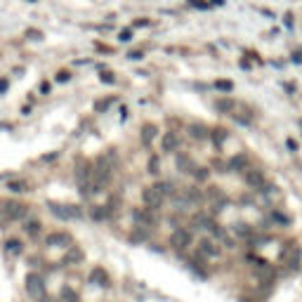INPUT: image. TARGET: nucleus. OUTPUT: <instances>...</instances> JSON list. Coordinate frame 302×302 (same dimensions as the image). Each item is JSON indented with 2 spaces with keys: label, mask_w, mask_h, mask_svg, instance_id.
Segmentation results:
<instances>
[{
  "label": "nucleus",
  "mask_w": 302,
  "mask_h": 302,
  "mask_svg": "<svg viewBox=\"0 0 302 302\" xmlns=\"http://www.w3.org/2000/svg\"><path fill=\"white\" fill-rule=\"evenodd\" d=\"M28 215V206L19 201H0V224H7L12 220H24Z\"/></svg>",
  "instance_id": "1"
},
{
  "label": "nucleus",
  "mask_w": 302,
  "mask_h": 302,
  "mask_svg": "<svg viewBox=\"0 0 302 302\" xmlns=\"http://www.w3.org/2000/svg\"><path fill=\"white\" fill-rule=\"evenodd\" d=\"M50 213L59 217V220H81L83 210L78 206H62V203H48Z\"/></svg>",
  "instance_id": "2"
},
{
  "label": "nucleus",
  "mask_w": 302,
  "mask_h": 302,
  "mask_svg": "<svg viewBox=\"0 0 302 302\" xmlns=\"http://www.w3.org/2000/svg\"><path fill=\"white\" fill-rule=\"evenodd\" d=\"M281 260L293 269H300V260H302V250L297 243H286L281 253Z\"/></svg>",
  "instance_id": "3"
},
{
  "label": "nucleus",
  "mask_w": 302,
  "mask_h": 302,
  "mask_svg": "<svg viewBox=\"0 0 302 302\" xmlns=\"http://www.w3.org/2000/svg\"><path fill=\"white\" fill-rule=\"evenodd\" d=\"M26 293L35 300H41L45 295V281H43L41 274H28L26 276Z\"/></svg>",
  "instance_id": "4"
},
{
  "label": "nucleus",
  "mask_w": 302,
  "mask_h": 302,
  "mask_svg": "<svg viewBox=\"0 0 302 302\" xmlns=\"http://www.w3.org/2000/svg\"><path fill=\"white\" fill-rule=\"evenodd\" d=\"M170 246L175 250H186V248L192 246V234L186 232V229H175L170 234Z\"/></svg>",
  "instance_id": "5"
},
{
  "label": "nucleus",
  "mask_w": 302,
  "mask_h": 302,
  "mask_svg": "<svg viewBox=\"0 0 302 302\" xmlns=\"http://www.w3.org/2000/svg\"><path fill=\"white\" fill-rule=\"evenodd\" d=\"M246 182H248V186H253V189H257V192H265V189H267V179H265L262 170L248 168L246 170Z\"/></svg>",
  "instance_id": "6"
},
{
  "label": "nucleus",
  "mask_w": 302,
  "mask_h": 302,
  "mask_svg": "<svg viewBox=\"0 0 302 302\" xmlns=\"http://www.w3.org/2000/svg\"><path fill=\"white\" fill-rule=\"evenodd\" d=\"M163 199H165V196L156 189V184H154V186H146L144 194H142V201H144L149 208H158L161 203H163Z\"/></svg>",
  "instance_id": "7"
},
{
  "label": "nucleus",
  "mask_w": 302,
  "mask_h": 302,
  "mask_svg": "<svg viewBox=\"0 0 302 302\" xmlns=\"http://www.w3.org/2000/svg\"><path fill=\"white\" fill-rule=\"evenodd\" d=\"M71 243V236L66 232H57V234H48L45 236V246L50 248H66Z\"/></svg>",
  "instance_id": "8"
},
{
  "label": "nucleus",
  "mask_w": 302,
  "mask_h": 302,
  "mask_svg": "<svg viewBox=\"0 0 302 302\" xmlns=\"http://www.w3.org/2000/svg\"><path fill=\"white\" fill-rule=\"evenodd\" d=\"M92 286H97V288H109V274L104 272L102 267H95L92 272H90V279H88Z\"/></svg>",
  "instance_id": "9"
},
{
  "label": "nucleus",
  "mask_w": 302,
  "mask_h": 302,
  "mask_svg": "<svg viewBox=\"0 0 302 302\" xmlns=\"http://www.w3.org/2000/svg\"><path fill=\"white\" fill-rule=\"evenodd\" d=\"M132 220L137 222L139 226H151L154 224V215H151L149 208H135L132 210Z\"/></svg>",
  "instance_id": "10"
},
{
  "label": "nucleus",
  "mask_w": 302,
  "mask_h": 302,
  "mask_svg": "<svg viewBox=\"0 0 302 302\" xmlns=\"http://www.w3.org/2000/svg\"><path fill=\"white\" fill-rule=\"evenodd\" d=\"M208 199L213 201L215 210H222V208L226 206V196H224V192H222L220 186H210V189H208Z\"/></svg>",
  "instance_id": "11"
},
{
  "label": "nucleus",
  "mask_w": 302,
  "mask_h": 302,
  "mask_svg": "<svg viewBox=\"0 0 302 302\" xmlns=\"http://www.w3.org/2000/svg\"><path fill=\"white\" fill-rule=\"evenodd\" d=\"M83 257H85V253H83L78 246H69V250H66V255H64L62 265H78V262H83Z\"/></svg>",
  "instance_id": "12"
},
{
  "label": "nucleus",
  "mask_w": 302,
  "mask_h": 302,
  "mask_svg": "<svg viewBox=\"0 0 302 302\" xmlns=\"http://www.w3.org/2000/svg\"><path fill=\"white\" fill-rule=\"evenodd\" d=\"M175 163H177V168H179V172H186V175H192L194 172V168H196V163H194L192 158L186 156V154H179L177 156V161H175Z\"/></svg>",
  "instance_id": "13"
},
{
  "label": "nucleus",
  "mask_w": 302,
  "mask_h": 302,
  "mask_svg": "<svg viewBox=\"0 0 302 302\" xmlns=\"http://www.w3.org/2000/svg\"><path fill=\"white\" fill-rule=\"evenodd\" d=\"M215 109L220 111V114H234V109H236V102H234V99H229V97H222V99H217V102H215Z\"/></svg>",
  "instance_id": "14"
},
{
  "label": "nucleus",
  "mask_w": 302,
  "mask_h": 302,
  "mask_svg": "<svg viewBox=\"0 0 302 302\" xmlns=\"http://www.w3.org/2000/svg\"><path fill=\"white\" fill-rule=\"evenodd\" d=\"M199 250H201L203 255H208V257H215V255H220V248L215 246L213 241H208V239H203V241L199 243Z\"/></svg>",
  "instance_id": "15"
},
{
  "label": "nucleus",
  "mask_w": 302,
  "mask_h": 302,
  "mask_svg": "<svg viewBox=\"0 0 302 302\" xmlns=\"http://www.w3.org/2000/svg\"><path fill=\"white\" fill-rule=\"evenodd\" d=\"M229 170H239V172H246L248 170V158L246 156H234L232 161H229V165H226Z\"/></svg>",
  "instance_id": "16"
},
{
  "label": "nucleus",
  "mask_w": 302,
  "mask_h": 302,
  "mask_svg": "<svg viewBox=\"0 0 302 302\" xmlns=\"http://www.w3.org/2000/svg\"><path fill=\"white\" fill-rule=\"evenodd\" d=\"M179 146V139L175 132H165L163 135V151H175Z\"/></svg>",
  "instance_id": "17"
},
{
  "label": "nucleus",
  "mask_w": 302,
  "mask_h": 302,
  "mask_svg": "<svg viewBox=\"0 0 302 302\" xmlns=\"http://www.w3.org/2000/svg\"><path fill=\"white\" fill-rule=\"evenodd\" d=\"M189 135H192V137L194 139H199V142H201V139H206V137H210V130H208V128H206V125H192V128H189Z\"/></svg>",
  "instance_id": "18"
},
{
  "label": "nucleus",
  "mask_w": 302,
  "mask_h": 302,
  "mask_svg": "<svg viewBox=\"0 0 302 302\" xmlns=\"http://www.w3.org/2000/svg\"><path fill=\"white\" fill-rule=\"evenodd\" d=\"M5 253H7V255H21V253H24V246H21V241L10 239V241L5 243Z\"/></svg>",
  "instance_id": "19"
},
{
  "label": "nucleus",
  "mask_w": 302,
  "mask_h": 302,
  "mask_svg": "<svg viewBox=\"0 0 302 302\" xmlns=\"http://www.w3.org/2000/svg\"><path fill=\"white\" fill-rule=\"evenodd\" d=\"M186 196H189V201H192V206H199L201 201H203V194L199 192V186H184Z\"/></svg>",
  "instance_id": "20"
},
{
  "label": "nucleus",
  "mask_w": 302,
  "mask_h": 302,
  "mask_svg": "<svg viewBox=\"0 0 302 302\" xmlns=\"http://www.w3.org/2000/svg\"><path fill=\"white\" fill-rule=\"evenodd\" d=\"M156 137V125H144V130H142V144L149 146Z\"/></svg>",
  "instance_id": "21"
},
{
  "label": "nucleus",
  "mask_w": 302,
  "mask_h": 302,
  "mask_svg": "<svg viewBox=\"0 0 302 302\" xmlns=\"http://www.w3.org/2000/svg\"><path fill=\"white\" fill-rule=\"evenodd\" d=\"M24 232H26L28 236H38V234H41V222L38 220H26L24 222Z\"/></svg>",
  "instance_id": "22"
},
{
  "label": "nucleus",
  "mask_w": 302,
  "mask_h": 302,
  "mask_svg": "<svg viewBox=\"0 0 302 302\" xmlns=\"http://www.w3.org/2000/svg\"><path fill=\"white\" fill-rule=\"evenodd\" d=\"M92 217H95V220H106V217H111V208L109 206L92 208Z\"/></svg>",
  "instance_id": "23"
},
{
  "label": "nucleus",
  "mask_w": 302,
  "mask_h": 302,
  "mask_svg": "<svg viewBox=\"0 0 302 302\" xmlns=\"http://www.w3.org/2000/svg\"><path fill=\"white\" fill-rule=\"evenodd\" d=\"M194 224L199 226V229H210V226H213V220H210V217H208V215H196V217H194Z\"/></svg>",
  "instance_id": "24"
},
{
  "label": "nucleus",
  "mask_w": 302,
  "mask_h": 302,
  "mask_svg": "<svg viewBox=\"0 0 302 302\" xmlns=\"http://www.w3.org/2000/svg\"><path fill=\"white\" fill-rule=\"evenodd\" d=\"M210 137H213L215 144H222V142L229 137V132H226L224 128H215V130H210Z\"/></svg>",
  "instance_id": "25"
},
{
  "label": "nucleus",
  "mask_w": 302,
  "mask_h": 302,
  "mask_svg": "<svg viewBox=\"0 0 302 302\" xmlns=\"http://www.w3.org/2000/svg\"><path fill=\"white\" fill-rule=\"evenodd\" d=\"M62 300L64 302H78V293H76L73 288H69V286H64L62 288Z\"/></svg>",
  "instance_id": "26"
},
{
  "label": "nucleus",
  "mask_w": 302,
  "mask_h": 302,
  "mask_svg": "<svg viewBox=\"0 0 302 302\" xmlns=\"http://www.w3.org/2000/svg\"><path fill=\"white\" fill-rule=\"evenodd\" d=\"M7 189H10V192H14V194H21V192H28V184H26V182L14 179V182H10V184H7Z\"/></svg>",
  "instance_id": "27"
},
{
  "label": "nucleus",
  "mask_w": 302,
  "mask_h": 302,
  "mask_svg": "<svg viewBox=\"0 0 302 302\" xmlns=\"http://www.w3.org/2000/svg\"><path fill=\"white\" fill-rule=\"evenodd\" d=\"M192 175H194L196 179H199V182H206L208 175H210V170H208V168H194Z\"/></svg>",
  "instance_id": "28"
},
{
  "label": "nucleus",
  "mask_w": 302,
  "mask_h": 302,
  "mask_svg": "<svg viewBox=\"0 0 302 302\" xmlns=\"http://www.w3.org/2000/svg\"><path fill=\"white\" fill-rule=\"evenodd\" d=\"M234 234H239V236H250V234H253V229L241 222V224H234Z\"/></svg>",
  "instance_id": "29"
},
{
  "label": "nucleus",
  "mask_w": 302,
  "mask_h": 302,
  "mask_svg": "<svg viewBox=\"0 0 302 302\" xmlns=\"http://www.w3.org/2000/svg\"><path fill=\"white\" fill-rule=\"evenodd\" d=\"M146 239H149V232L137 224V229H135V234H132V241H146Z\"/></svg>",
  "instance_id": "30"
},
{
  "label": "nucleus",
  "mask_w": 302,
  "mask_h": 302,
  "mask_svg": "<svg viewBox=\"0 0 302 302\" xmlns=\"http://www.w3.org/2000/svg\"><path fill=\"white\" fill-rule=\"evenodd\" d=\"M156 189H158L161 194H163V196H172V194H175V192H172V186L168 184V182H158Z\"/></svg>",
  "instance_id": "31"
},
{
  "label": "nucleus",
  "mask_w": 302,
  "mask_h": 302,
  "mask_svg": "<svg viewBox=\"0 0 302 302\" xmlns=\"http://www.w3.org/2000/svg\"><path fill=\"white\" fill-rule=\"evenodd\" d=\"M217 88H220V90H224V92H229V90H232L234 85H232V83H229V81H217Z\"/></svg>",
  "instance_id": "32"
},
{
  "label": "nucleus",
  "mask_w": 302,
  "mask_h": 302,
  "mask_svg": "<svg viewBox=\"0 0 302 302\" xmlns=\"http://www.w3.org/2000/svg\"><path fill=\"white\" fill-rule=\"evenodd\" d=\"M274 220L276 222H281V224H288V217H286V215H281V213H276V210H274Z\"/></svg>",
  "instance_id": "33"
},
{
  "label": "nucleus",
  "mask_w": 302,
  "mask_h": 302,
  "mask_svg": "<svg viewBox=\"0 0 302 302\" xmlns=\"http://www.w3.org/2000/svg\"><path fill=\"white\" fill-rule=\"evenodd\" d=\"M109 104H111V99H104V102H97L95 106H97V111H104L106 106H109Z\"/></svg>",
  "instance_id": "34"
},
{
  "label": "nucleus",
  "mask_w": 302,
  "mask_h": 302,
  "mask_svg": "<svg viewBox=\"0 0 302 302\" xmlns=\"http://www.w3.org/2000/svg\"><path fill=\"white\" fill-rule=\"evenodd\" d=\"M102 81H106V83H114V73H111V71H106V73H102Z\"/></svg>",
  "instance_id": "35"
},
{
  "label": "nucleus",
  "mask_w": 302,
  "mask_h": 302,
  "mask_svg": "<svg viewBox=\"0 0 302 302\" xmlns=\"http://www.w3.org/2000/svg\"><path fill=\"white\" fill-rule=\"evenodd\" d=\"M57 81H69V71H59V76H57Z\"/></svg>",
  "instance_id": "36"
},
{
  "label": "nucleus",
  "mask_w": 302,
  "mask_h": 302,
  "mask_svg": "<svg viewBox=\"0 0 302 302\" xmlns=\"http://www.w3.org/2000/svg\"><path fill=\"white\" fill-rule=\"evenodd\" d=\"M288 149H290V151H295V149H297V142H293V139H288Z\"/></svg>",
  "instance_id": "37"
},
{
  "label": "nucleus",
  "mask_w": 302,
  "mask_h": 302,
  "mask_svg": "<svg viewBox=\"0 0 302 302\" xmlns=\"http://www.w3.org/2000/svg\"><path fill=\"white\" fill-rule=\"evenodd\" d=\"M7 90V81H0V92H5Z\"/></svg>",
  "instance_id": "38"
}]
</instances>
